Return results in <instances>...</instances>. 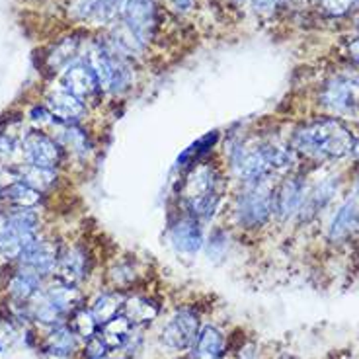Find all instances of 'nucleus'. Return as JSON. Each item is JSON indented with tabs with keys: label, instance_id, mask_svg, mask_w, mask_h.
Instances as JSON below:
<instances>
[{
	"label": "nucleus",
	"instance_id": "4be33fe9",
	"mask_svg": "<svg viewBox=\"0 0 359 359\" xmlns=\"http://www.w3.org/2000/svg\"><path fill=\"white\" fill-rule=\"evenodd\" d=\"M76 346H79V336L74 334L71 326H65V324L55 326L45 340V351L47 355H53V358L65 359L76 350Z\"/></svg>",
	"mask_w": 359,
	"mask_h": 359
},
{
	"label": "nucleus",
	"instance_id": "0eeeda50",
	"mask_svg": "<svg viewBox=\"0 0 359 359\" xmlns=\"http://www.w3.org/2000/svg\"><path fill=\"white\" fill-rule=\"evenodd\" d=\"M168 241L172 250L182 258H194L205 244L203 234V223L191 217L186 211H182L176 219H172L168 224Z\"/></svg>",
	"mask_w": 359,
	"mask_h": 359
},
{
	"label": "nucleus",
	"instance_id": "c85d7f7f",
	"mask_svg": "<svg viewBox=\"0 0 359 359\" xmlns=\"http://www.w3.org/2000/svg\"><path fill=\"white\" fill-rule=\"evenodd\" d=\"M203 248H205L209 260H221V258L226 256V250H229V236H226L223 229H213L205 238Z\"/></svg>",
	"mask_w": 359,
	"mask_h": 359
},
{
	"label": "nucleus",
	"instance_id": "aec40b11",
	"mask_svg": "<svg viewBox=\"0 0 359 359\" xmlns=\"http://www.w3.org/2000/svg\"><path fill=\"white\" fill-rule=\"evenodd\" d=\"M123 314L131 320L133 326H143V324L153 323L154 318L161 314V305L149 297H127L126 305H123Z\"/></svg>",
	"mask_w": 359,
	"mask_h": 359
},
{
	"label": "nucleus",
	"instance_id": "2f4dec72",
	"mask_svg": "<svg viewBox=\"0 0 359 359\" xmlns=\"http://www.w3.org/2000/svg\"><path fill=\"white\" fill-rule=\"evenodd\" d=\"M29 119H32V121H34V123H36L39 129H41V127L53 126V123L57 126L53 114L45 108V106H36V108H32V111H29Z\"/></svg>",
	"mask_w": 359,
	"mask_h": 359
},
{
	"label": "nucleus",
	"instance_id": "1a4fd4ad",
	"mask_svg": "<svg viewBox=\"0 0 359 359\" xmlns=\"http://www.w3.org/2000/svg\"><path fill=\"white\" fill-rule=\"evenodd\" d=\"M22 154L27 164L57 170V166L63 161L65 149L55 141L53 137L37 129V131L26 133L24 141H22Z\"/></svg>",
	"mask_w": 359,
	"mask_h": 359
},
{
	"label": "nucleus",
	"instance_id": "a211bd4d",
	"mask_svg": "<svg viewBox=\"0 0 359 359\" xmlns=\"http://www.w3.org/2000/svg\"><path fill=\"white\" fill-rule=\"evenodd\" d=\"M135 332V326L131 320L127 318L126 314H117L116 318H111L106 324H102L98 330V336L104 340V344L108 346L109 351L123 350L127 346V341L131 340V336Z\"/></svg>",
	"mask_w": 359,
	"mask_h": 359
},
{
	"label": "nucleus",
	"instance_id": "5701e85b",
	"mask_svg": "<svg viewBox=\"0 0 359 359\" xmlns=\"http://www.w3.org/2000/svg\"><path fill=\"white\" fill-rule=\"evenodd\" d=\"M16 180L24 182L27 186H32L37 191H47L51 189L57 184V170H51V168H41V166H36V164H20L16 168Z\"/></svg>",
	"mask_w": 359,
	"mask_h": 359
},
{
	"label": "nucleus",
	"instance_id": "39448f33",
	"mask_svg": "<svg viewBox=\"0 0 359 359\" xmlns=\"http://www.w3.org/2000/svg\"><path fill=\"white\" fill-rule=\"evenodd\" d=\"M320 104L338 117L359 119V81L336 76L323 86Z\"/></svg>",
	"mask_w": 359,
	"mask_h": 359
},
{
	"label": "nucleus",
	"instance_id": "c9c22d12",
	"mask_svg": "<svg viewBox=\"0 0 359 359\" xmlns=\"http://www.w3.org/2000/svg\"><path fill=\"white\" fill-rule=\"evenodd\" d=\"M351 154L359 156V139H355V141H353V149H351Z\"/></svg>",
	"mask_w": 359,
	"mask_h": 359
},
{
	"label": "nucleus",
	"instance_id": "7c9ffc66",
	"mask_svg": "<svg viewBox=\"0 0 359 359\" xmlns=\"http://www.w3.org/2000/svg\"><path fill=\"white\" fill-rule=\"evenodd\" d=\"M316 4L328 16H344L358 4V0H316Z\"/></svg>",
	"mask_w": 359,
	"mask_h": 359
},
{
	"label": "nucleus",
	"instance_id": "2eb2a0df",
	"mask_svg": "<svg viewBox=\"0 0 359 359\" xmlns=\"http://www.w3.org/2000/svg\"><path fill=\"white\" fill-rule=\"evenodd\" d=\"M359 229V186L355 194L344 201V205L338 209V213L334 215L332 224H330V241L332 243H341L348 241L351 234Z\"/></svg>",
	"mask_w": 359,
	"mask_h": 359
},
{
	"label": "nucleus",
	"instance_id": "393cba45",
	"mask_svg": "<svg viewBox=\"0 0 359 359\" xmlns=\"http://www.w3.org/2000/svg\"><path fill=\"white\" fill-rule=\"evenodd\" d=\"M59 135L57 143L63 147L65 151H71L74 154H86L92 149L88 135L79 123H57Z\"/></svg>",
	"mask_w": 359,
	"mask_h": 359
},
{
	"label": "nucleus",
	"instance_id": "f03ea898",
	"mask_svg": "<svg viewBox=\"0 0 359 359\" xmlns=\"http://www.w3.org/2000/svg\"><path fill=\"white\" fill-rule=\"evenodd\" d=\"M295 161L291 147L278 143H234L229 151V166L243 184L256 180L273 178L287 172Z\"/></svg>",
	"mask_w": 359,
	"mask_h": 359
},
{
	"label": "nucleus",
	"instance_id": "72a5a7b5",
	"mask_svg": "<svg viewBox=\"0 0 359 359\" xmlns=\"http://www.w3.org/2000/svg\"><path fill=\"white\" fill-rule=\"evenodd\" d=\"M348 57L359 67V37L351 39L350 43H348Z\"/></svg>",
	"mask_w": 359,
	"mask_h": 359
},
{
	"label": "nucleus",
	"instance_id": "7ed1b4c3",
	"mask_svg": "<svg viewBox=\"0 0 359 359\" xmlns=\"http://www.w3.org/2000/svg\"><path fill=\"white\" fill-rule=\"evenodd\" d=\"M224 196V178L213 162H199L186 170L180 184L184 211L201 223H211Z\"/></svg>",
	"mask_w": 359,
	"mask_h": 359
},
{
	"label": "nucleus",
	"instance_id": "423d86ee",
	"mask_svg": "<svg viewBox=\"0 0 359 359\" xmlns=\"http://www.w3.org/2000/svg\"><path fill=\"white\" fill-rule=\"evenodd\" d=\"M199 334V314L191 306H182L162 326L161 344L166 350L186 351Z\"/></svg>",
	"mask_w": 359,
	"mask_h": 359
},
{
	"label": "nucleus",
	"instance_id": "20e7f679",
	"mask_svg": "<svg viewBox=\"0 0 359 359\" xmlns=\"http://www.w3.org/2000/svg\"><path fill=\"white\" fill-rule=\"evenodd\" d=\"M276 184L273 178L246 182L234 199L233 217L241 229H262L273 217Z\"/></svg>",
	"mask_w": 359,
	"mask_h": 359
},
{
	"label": "nucleus",
	"instance_id": "9b49d317",
	"mask_svg": "<svg viewBox=\"0 0 359 359\" xmlns=\"http://www.w3.org/2000/svg\"><path fill=\"white\" fill-rule=\"evenodd\" d=\"M59 258H61V250L53 243L43 241V238H36L34 243H29L22 250L18 260L24 268L32 269L39 276H51L57 269Z\"/></svg>",
	"mask_w": 359,
	"mask_h": 359
},
{
	"label": "nucleus",
	"instance_id": "9d476101",
	"mask_svg": "<svg viewBox=\"0 0 359 359\" xmlns=\"http://www.w3.org/2000/svg\"><path fill=\"white\" fill-rule=\"evenodd\" d=\"M306 189L305 180L299 176H287L276 188V199H273V215L279 221H287L297 215L303 207Z\"/></svg>",
	"mask_w": 359,
	"mask_h": 359
},
{
	"label": "nucleus",
	"instance_id": "473e14b6",
	"mask_svg": "<svg viewBox=\"0 0 359 359\" xmlns=\"http://www.w3.org/2000/svg\"><path fill=\"white\" fill-rule=\"evenodd\" d=\"M250 2L254 12L260 14V16H269V14H273L276 8L279 6V0H250Z\"/></svg>",
	"mask_w": 359,
	"mask_h": 359
},
{
	"label": "nucleus",
	"instance_id": "f257e3e1",
	"mask_svg": "<svg viewBox=\"0 0 359 359\" xmlns=\"http://www.w3.org/2000/svg\"><path fill=\"white\" fill-rule=\"evenodd\" d=\"M353 141L355 135L341 119L320 117L297 129L291 139V149L309 161L330 162L351 154Z\"/></svg>",
	"mask_w": 359,
	"mask_h": 359
},
{
	"label": "nucleus",
	"instance_id": "f8f14e48",
	"mask_svg": "<svg viewBox=\"0 0 359 359\" xmlns=\"http://www.w3.org/2000/svg\"><path fill=\"white\" fill-rule=\"evenodd\" d=\"M45 108L53 114L57 123H81L86 114V104L65 88L51 92L45 100Z\"/></svg>",
	"mask_w": 359,
	"mask_h": 359
},
{
	"label": "nucleus",
	"instance_id": "6e6552de",
	"mask_svg": "<svg viewBox=\"0 0 359 359\" xmlns=\"http://www.w3.org/2000/svg\"><path fill=\"white\" fill-rule=\"evenodd\" d=\"M121 18L123 26L143 45L149 43L158 29V8L154 0H123Z\"/></svg>",
	"mask_w": 359,
	"mask_h": 359
},
{
	"label": "nucleus",
	"instance_id": "6ab92c4d",
	"mask_svg": "<svg viewBox=\"0 0 359 359\" xmlns=\"http://www.w3.org/2000/svg\"><path fill=\"white\" fill-rule=\"evenodd\" d=\"M41 291V276L32 269L22 268L8 281V293L14 301L27 303Z\"/></svg>",
	"mask_w": 359,
	"mask_h": 359
},
{
	"label": "nucleus",
	"instance_id": "bb28decb",
	"mask_svg": "<svg viewBox=\"0 0 359 359\" xmlns=\"http://www.w3.org/2000/svg\"><path fill=\"white\" fill-rule=\"evenodd\" d=\"M336 188H338V184L334 180H326L320 186H316L313 191H309L305 196V201H303V207H301V215L309 219L314 213H318L332 199V196L336 194Z\"/></svg>",
	"mask_w": 359,
	"mask_h": 359
},
{
	"label": "nucleus",
	"instance_id": "cd10ccee",
	"mask_svg": "<svg viewBox=\"0 0 359 359\" xmlns=\"http://www.w3.org/2000/svg\"><path fill=\"white\" fill-rule=\"evenodd\" d=\"M72 330H74V334L79 336V338H82V340L86 341L90 340V338H94L96 334H98L100 330V324L96 323V318L92 316V313L90 311H86V309H79L76 313L72 314Z\"/></svg>",
	"mask_w": 359,
	"mask_h": 359
},
{
	"label": "nucleus",
	"instance_id": "f704fd0d",
	"mask_svg": "<svg viewBox=\"0 0 359 359\" xmlns=\"http://www.w3.org/2000/svg\"><path fill=\"white\" fill-rule=\"evenodd\" d=\"M194 2H196V0H170L172 6L178 10V12H182V14L194 8Z\"/></svg>",
	"mask_w": 359,
	"mask_h": 359
},
{
	"label": "nucleus",
	"instance_id": "ddd939ff",
	"mask_svg": "<svg viewBox=\"0 0 359 359\" xmlns=\"http://www.w3.org/2000/svg\"><path fill=\"white\" fill-rule=\"evenodd\" d=\"M63 88L74 94L76 98H81L82 102L94 98L96 94L102 92L98 79L88 63L71 65L63 74Z\"/></svg>",
	"mask_w": 359,
	"mask_h": 359
},
{
	"label": "nucleus",
	"instance_id": "f3484780",
	"mask_svg": "<svg viewBox=\"0 0 359 359\" xmlns=\"http://www.w3.org/2000/svg\"><path fill=\"white\" fill-rule=\"evenodd\" d=\"M0 199L12 209H36L41 203L43 194L14 178L0 188Z\"/></svg>",
	"mask_w": 359,
	"mask_h": 359
},
{
	"label": "nucleus",
	"instance_id": "b1692460",
	"mask_svg": "<svg viewBox=\"0 0 359 359\" xmlns=\"http://www.w3.org/2000/svg\"><path fill=\"white\" fill-rule=\"evenodd\" d=\"M79 47L81 39L79 37H65L51 49V53L47 55V67L53 72L67 71L71 65H74L79 57Z\"/></svg>",
	"mask_w": 359,
	"mask_h": 359
},
{
	"label": "nucleus",
	"instance_id": "4468645a",
	"mask_svg": "<svg viewBox=\"0 0 359 359\" xmlns=\"http://www.w3.org/2000/svg\"><path fill=\"white\" fill-rule=\"evenodd\" d=\"M88 269L90 258L86 248L72 246V248H67L65 252H61V258H59L55 273H57L59 281L69 283V285H76L88 276Z\"/></svg>",
	"mask_w": 359,
	"mask_h": 359
},
{
	"label": "nucleus",
	"instance_id": "412c9836",
	"mask_svg": "<svg viewBox=\"0 0 359 359\" xmlns=\"http://www.w3.org/2000/svg\"><path fill=\"white\" fill-rule=\"evenodd\" d=\"M126 299L127 297L123 295V291H119V289L106 291V293L98 295V299L92 303V306H90V313H92V316L96 318V323L102 326V324H106L108 320H111V318H116L117 314L123 313Z\"/></svg>",
	"mask_w": 359,
	"mask_h": 359
},
{
	"label": "nucleus",
	"instance_id": "c756f323",
	"mask_svg": "<svg viewBox=\"0 0 359 359\" xmlns=\"http://www.w3.org/2000/svg\"><path fill=\"white\" fill-rule=\"evenodd\" d=\"M102 0H71L69 12L74 20H90Z\"/></svg>",
	"mask_w": 359,
	"mask_h": 359
},
{
	"label": "nucleus",
	"instance_id": "a878e982",
	"mask_svg": "<svg viewBox=\"0 0 359 359\" xmlns=\"http://www.w3.org/2000/svg\"><path fill=\"white\" fill-rule=\"evenodd\" d=\"M217 139H219V133H217V131L205 135V137H201L198 143H194L189 149H186L184 153L180 154L178 161H176V168H180V170H189L191 166H196L199 162L205 161L207 154L211 153L213 147L217 144Z\"/></svg>",
	"mask_w": 359,
	"mask_h": 359
},
{
	"label": "nucleus",
	"instance_id": "dca6fc26",
	"mask_svg": "<svg viewBox=\"0 0 359 359\" xmlns=\"http://www.w3.org/2000/svg\"><path fill=\"white\" fill-rule=\"evenodd\" d=\"M224 341L223 332L213 326V324H205L203 328H199V334L191 344V359H221L224 355Z\"/></svg>",
	"mask_w": 359,
	"mask_h": 359
}]
</instances>
